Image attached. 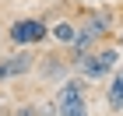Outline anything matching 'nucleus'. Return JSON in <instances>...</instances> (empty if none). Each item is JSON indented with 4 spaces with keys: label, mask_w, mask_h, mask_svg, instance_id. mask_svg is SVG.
I'll use <instances>...</instances> for the list:
<instances>
[{
    "label": "nucleus",
    "mask_w": 123,
    "mask_h": 116,
    "mask_svg": "<svg viewBox=\"0 0 123 116\" xmlns=\"http://www.w3.org/2000/svg\"><path fill=\"white\" fill-rule=\"evenodd\" d=\"M116 63H120V49H92L77 60V74L88 77V81H98V77L113 74Z\"/></svg>",
    "instance_id": "f257e3e1"
},
{
    "label": "nucleus",
    "mask_w": 123,
    "mask_h": 116,
    "mask_svg": "<svg viewBox=\"0 0 123 116\" xmlns=\"http://www.w3.org/2000/svg\"><path fill=\"white\" fill-rule=\"evenodd\" d=\"M56 113L60 116H88V102H85V95H81L77 85H63V88H60Z\"/></svg>",
    "instance_id": "f03ea898"
},
{
    "label": "nucleus",
    "mask_w": 123,
    "mask_h": 116,
    "mask_svg": "<svg viewBox=\"0 0 123 116\" xmlns=\"http://www.w3.org/2000/svg\"><path fill=\"white\" fill-rule=\"evenodd\" d=\"M42 35H46V25L35 21V18H25V21H18V25L11 28V39H14V42H39Z\"/></svg>",
    "instance_id": "7ed1b4c3"
},
{
    "label": "nucleus",
    "mask_w": 123,
    "mask_h": 116,
    "mask_svg": "<svg viewBox=\"0 0 123 116\" xmlns=\"http://www.w3.org/2000/svg\"><path fill=\"white\" fill-rule=\"evenodd\" d=\"M109 109H123V67L113 74V81H109Z\"/></svg>",
    "instance_id": "20e7f679"
},
{
    "label": "nucleus",
    "mask_w": 123,
    "mask_h": 116,
    "mask_svg": "<svg viewBox=\"0 0 123 116\" xmlns=\"http://www.w3.org/2000/svg\"><path fill=\"white\" fill-rule=\"evenodd\" d=\"M28 63H32V56H14V60H4V63H0V81H7V77L21 74V70H28Z\"/></svg>",
    "instance_id": "39448f33"
},
{
    "label": "nucleus",
    "mask_w": 123,
    "mask_h": 116,
    "mask_svg": "<svg viewBox=\"0 0 123 116\" xmlns=\"http://www.w3.org/2000/svg\"><path fill=\"white\" fill-rule=\"evenodd\" d=\"M53 35H56L60 42H74V39H77V28L70 25V21H60L56 28H53Z\"/></svg>",
    "instance_id": "423d86ee"
}]
</instances>
